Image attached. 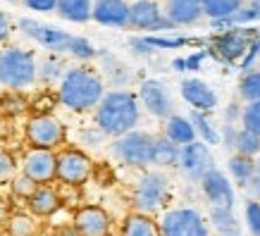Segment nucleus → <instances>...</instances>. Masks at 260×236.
Listing matches in <instances>:
<instances>
[{
	"mask_svg": "<svg viewBox=\"0 0 260 236\" xmlns=\"http://www.w3.org/2000/svg\"><path fill=\"white\" fill-rule=\"evenodd\" d=\"M103 95H105V81H103L101 72L88 64L67 67L57 86V98L72 112L95 110Z\"/></svg>",
	"mask_w": 260,
	"mask_h": 236,
	"instance_id": "f257e3e1",
	"label": "nucleus"
},
{
	"mask_svg": "<svg viewBox=\"0 0 260 236\" xmlns=\"http://www.w3.org/2000/svg\"><path fill=\"white\" fill-rule=\"evenodd\" d=\"M139 119H141L139 98L126 88L105 91L95 108V126L110 139H119V136L134 131Z\"/></svg>",
	"mask_w": 260,
	"mask_h": 236,
	"instance_id": "f03ea898",
	"label": "nucleus"
},
{
	"mask_svg": "<svg viewBox=\"0 0 260 236\" xmlns=\"http://www.w3.org/2000/svg\"><path fill=\"white\" fill-rule=\"evenodd\" d=\"M36 55L26 48L10 46L0 50V86L22 91L36 81Z\"/></svg>",
	"mask_w": 260,
	"mask_h": 236,
	"instance_id": "7ed1b4c3",
	"label": "nucleus"
},
{
	"mask_svg": "<svg viewBox=\"0 0 260 236\" xmlns=\"http://www.w3.org/2000/svg\"><path fill=\"white\" fill-rule=\"evenodd\" d=\"M170 198V177L160 170H148L143 172L134 184L132 191V205L134 213L155 215L167 203Z\"/></svg>",
	"mask_w": 260,
	"mask_h": 236,
	"instance_id": "20e7f679",
	"label": "nucleus"
},
{
	"mask_svg": "<svg viewBox=\"0 0 260 236\" xmlns=\"http://www.w3.org/2000/svg\"><path fill=\"white\" fill-rule=\"evenodd\" d=\"M153 146H155V136L141 131V129H134V131L115 139L110 143V153L122 165L146 170L153 165Z\"/></svg>",
	"mask_w": 260,
	"mask_h": 236,
	"instance_id": "39448f33",
	"label": "nucleus"
},
{
	"mask_svg": "<svg viewBox=\"0 0 260 236\" xmlns=\"http://www.w3.org/2000/svg\"><path fill=\"white\" fill-rule=\"evenodd\" d=\"M24 136L29 148H41V150H55L67 141V126L60 117L50 115V112H39L29 117L26 126H24Z\"/></svg>",
	"mask_w": 260,
	"mask_h": 236,
	"instance_id": "423d86ee",
	"label": "nucleus"
},
{
	"mask_svg": "<svg viewBox=\"0 0 260 236\" xmlns=\"http://www.w3.org/2000/svg\"><path fill=\"white\" fill-rule=\"evenodd\" d=\"M93 174V160L81 148H62L57 150L55 181L64 186H81Z\"/></svg>",
	"mask_w": 260,
	"mask_h": 236,
	"instance_id": "0eeeda50",
	"label": "nucleus"
},
{
	"mask_svg": "<svg viewBox=\"0 0 260 236\" xmlns=\"http://www.w3.org/2000/svg\"><path fill=\"white\" fill-rule=\"evenodd\" d=\"M160 236H210V227L193 208H172L160 220Z\"/></svg>",
	"mask_w": 260,
	"mask_h": 236,
	"instance_id": "6e6552de",
	"label": "nucleus"
},
{
	"mask_svg": "<svg viewBox=\"0 0 260 236\" xmlns=\"http://www.w3.org/2000/svg\"><path fill=\"white\" fill-rule=\"evenodd\" d=\"M260 36L258 29L251 26H237V29H227L213 36V53L224 62H239L241 57L248 53L251 43Z\"/></svg>",
	"mask_w": 260,
	"mask_h": 236,
	"instance_id": "1a4fd4ad",
	"label": "nucleus"
},
{
	"mask_svg": "<svg viewBox=\"0 0 260 236\" xmlns=\"http://www.w3.org/2000/svg\"><path fill=\"white\" fill-rule=\"evenodd\" d=\"M179 172L184 174V179L191 184H201L205 174L215 170V157L210 153V146H205L203 141H193L189 146H181L179 150Z\"/></svg>",
	"mask_w": 260,
	"mask_h": 236,
	"instance_id": "9d476101",
	"label": "nucleus"
},
{
	"mask_svg": "<svg viewBox=\"0 0 260 236\" xmlns=\"http://www.w3.org/2000/svg\"><path fill=\"white\" fill-rule=\"evenodd\" d=\"M17 26L22 29L24 36H29L31 41H36L39 46H43L46 50H50L53 55H60V53H67L72 43V33L57 29L53 24H43L39 19H29V17H22Z\"/></svg>",
	"mask_w": 260,
	"mask_h": 236,
	"instance_id": "9b49d317",
	"label": "nucleus"
},
{
	"mask_svg": "<svg viewBox=\"0 0 260 236\" xmlns=\"http://www.w3.org/2000/svg\"><path fill=\"white\" fill-rule=\"evenodd\" d=\"M139 105H143V110L153 115L155 119H162L174 115V100L170 88L160 81V79H143L139 86Z\"/></svg>",
	"mask_w": 260,
	"mask_h": 236,
	"instance_id": "f8f14e48",
	"label": "nucleus"
},
{
	"mask_svg": "<svg viewBox=\"0 0 260 236\" xmlns=\"http://www.w3.org/2000/svg\"><path fill=\"white\" fill-rule=\"evenodd\" d=\"M129 29L136 31H172L174 26L162 15L158 0H134L129 3Z\"/></svg>",
	"mask_w": 260,
	"mask_h": 236,
	"instance_id": "ddd939ff",
	"label": "nucleus"
},
{
	"mask_svg": "<svg viewBox=\"0 0 260 236\" xmlns=\"http://www.w3.org/2000/svg\"><path fill=\"white\" fill-rule=\"evenodd\" d=\"M55 165H57L55 150L29 148L22 157V174L26 179H31L36 186H46V184L55 181Z\"/></svg>",
	"mask_w": 260,
	"mask_h": 236,
	"instance_id": "4468645a",
	"label": "nucleus"
},
{
	"mask_svg": "<svg viewBox=\"0 0 260 236\" xmlns=\"http://www.w3.org/2000/svg\"><path fill=\"white\" fill-rule=\"evenodd\" d=\"M72 229L77 236H110L112 220L101 205H84L74 213Z\"/></svg>",
	"mask_w": 260,
	"mask_h": 236,
	"instance_id": "2eb2a0df",
	"label": "nucleus"
},
{
	"mask_svg": "<svg viewBox=\"0 0 260 236\" xmlns=\"http://www.w3.org/2000/svg\"><path fill=\"white\" fill-rule=\"evenodd\" d=\"M201 191H203L205 200L210 203V208H229V210H234V203H237L234 186L227 179V174H222L217 167L210 170L201 179Z\"/></svg>",
	"mask_w": 260,
	"mask_h": 236,
	"instance_id": "dca6fc26",
	"label": "nucleus"
},
{
	"mask_svg": "<svg viewBox=\"0 0 260 236\" xmlns=\"http://www.w3.org/2000/svg\"><path fill=\"white\" fill-rule=\"evenodd\" d=\"M179 93L193 110L205 112V115L213 112L215 108H217V103H220L217 93H215V88L210 86L208 81H203V79H198V77L184 79V81L179 84Z\"/></svg>",
	"mask_w": 260,
	"mask_h": 236,
	"instance_id": "f3484780",
	"label": "nucleus"
},
{
	"mask_svg": "<svg viewBox=\"0 0 260 236\" xmlns=\"http://www.w3.org/2000/svg\"><path fill=\"white\" fill-rule=\"evenodd\" d=\"M91 19L101 26L129 29V3L126 0H93Z\"/></svg>",
	"mask_w": 260,
	"mask_h": 236,
	"instance_id": "a211bd4d",
	"label": "nucleus"
},
{
	"mask_svg": "<svg viewBox=\"0 0 260 236\" xmlns=\"http://www.w3.org/2000/svg\"><path fill=\"white\" fill-rule=\"evenodd\" d=\"M162 15L172 26H196L203 19L201 0H165Z\"/></svg>",
	"mask_w": 260,
	"mask_h": 236,
	"instance_id": "6ab92c4d",
	"label": "nucleus"
},
{
	"mask_svg": "<svg viewBox=\"0 0 260 236\" xmlns=\"http://www.w3.org/2000/svg\"><path fill=\"white\" fill-rule=\"evenodd\" d=\"M26 208H29V215L39 217V220L41 217H53L62 208V198H60V193L50 184L36 186V191L26 198Z\"/></svg>",
	"mask_w": 260,
	"mask_h": 236,
	"instance_id": "aec40b11",
	"label": "nucleus"
},
{
	"mask_svg": "<svg viewBox=\"0 0 260 236\" xmlns=\"http://www.w3.org/2000/svg\"><path fill=\"white\" fill-rule=\"evenodd\" d=\"M122 236H160V222L153 215L132 210L122 222Z\"/></svg>",
	"mask_w": 260,
	"mask_h": 236,
	"instance_id": "412c9836",
	"label": "nucleus"
},
{
	"mask_svg": "<svg viewBox=\"0 0 260 236\" xmlns=\"http://www.w3.org/2000/svg\"><path fill=\"white\" fill-rule=\"evenodd\" d=\"M95 57H101L103 60V72L101 77L105 84H110V86H126L129 81H132V72H129V67H126L122 60H117V57L112 55V53H98Z\"/></svg>",
	"mask_w": 260,
	"mask_h": 236,
	"instance_id": "4be33fe9",
	"label": "nucleus"
},
{
	"mask_svg": "<svg viewBox=\"0 0 260 236\" xmlns=\"http://www.w3.org/2000/svg\"><path fill=\"white\" fill-rule=\"evenodd\" d=\"M91 12H93V0H57L55 8V15L72 24L91 22Z\"/></svg>",
	"mask_w": 260,
	"mask_h": 236,
	"instance_id": "5701e85b",
	"label": "nucleus"
},
{
	"mask_svg": "<svg viewBox=\"0 0 260 236\" xmlns=\"http://www.w3.org/2000/svg\"><path fill=\"white\" fill-rule=\"evenodd\" d=\"M165 139L174 143V146H189V143L196 141V131H193V124L189 122V117L184 115H177L174 112L172 117L165 119Z\"/></svg>",
	"mask_w": 260,
	"mask_h": 236,
	"instance_id": "b1692460",
	"label": "nucleus"
},
{
	"mask_svg": "<svg viewBox=\"0 0 260 236\" xmlns=\"http://www.w3.org/2000/svg\"><path fill=\"white\" fill-rule=\"evenodd\" d=\"M227 170L239 186H246V181L251 179L253 174H255V170H258V162H255V157H246V155H239V153H232L227 160Z\"/></svg>",
	"mask_w": 260,
	"mask_h": 236,
	"instance_id": "393cba45",
	"label": "nucleus"
},
{
	"mask_svg": "<svg viewBox=\"0 0 260 236\" xmlns=\"http://www.w3.org/2000/svg\"><path fill=\"white\" fill-rule=\"evenodd\" d=\"M189 122L193 124V131H196V139L203 141L205 146H220V131L215 129V124L210 122V117L205 112H191Z\"/></svg>",
	"mask_w": 260,
	"mask_h": 236,
	"instance_id": "a878e982",
	"label": "nucleus"
},
{
	"mask_svg": "<svg viewBox=\"0 0 260 236\" xmlns=\"http://www.w3.org/2000/svg\"><path fill=\"white\" fill-rule=\"evenodd\" d=\"M179 146H174L165 136H155L153 146V165L155 167H177L179 162Z\"/></svg>",
	"mask_w": 260,
	"mask_h": 236,
	"instance_id": "bb28decb",
	"label": "nucleus"
},
{
	"mask_svg": "<svg viewBox=\"0 0 260 236\" xmlns=\"http://www.w3.org/2000/svg\"><path fill=\"white\" fill-rule=\"evenodd\" d=\"M201 5H203V17L215 22V19L232 17L234 12H239V10L244 8L246 3L244 0H201Z\"/></svg>",
	"mask_w": 260,
	"mask_h": 236,
	"instance_id": "cd10ccee",
	"label": "nucleus"
},
{
	"mask_svg": "<svg viewBox=\"0 0 260 236\" xmlns=\"http://www.w3.org/2000/svg\"><path fill=\"white\" fill-rule=\"evenodd\" d=\"M5 231L10 236H39V222L29 213H10Z\"/></svg>",
	"mask_w": 260,
	"mask_h": 236,
	"instance_id": "c85d7f7f",
	"label": "nucleus"
},
{
	"mask_svg": "<svg viewBox=\"0 0 260 236\" xmlns=\"http://www.w3.org/2000/svg\"><path fill=\"white\" fill-rule=\"evenodd\" d=\"M64 72H67V64L57 55H48L36 64V79H41L43 84H55V81L60 84Z\"/></svg>",
	"mask_w": 260,
	"mask_h": 236,
	"instance_id": "c756f323",
	"label": "nucleus"
},
{
	"mask_svg": "<svg viewBox=\"0 0 260 236\" xmlns=\"http://www.w3.org/2000/svg\"><path fill=\"white\" fill-rule=\"evenodd\" d=\"M210 224L217 234H239V220L229 208H210Z\"/></svg>",
	"mask_w": 260,
	"mask_h": 236,
	"instance_id": "7c9ffc66",
	"label": "nucleus"
},
{
	"mask_svg": "<svg viewBox=\"0 0 260 236\" xmlns=\"http://www.w3.org/2000/svg\"><path fill=\"white\" fill-rule=\"evenodd\" d=\"M239 98L244 103H258L260 100V70H248L239 79Z\"/></svg>",
	"mask_w": 260,
	"mask_h": 236,
	"instance_id": "2f4dec72",
	"label": "nucleus"
},
{
	"mask_svg": "<svg viewBox=\"0 0 260 236\" xmlns=\"http://www.w3.org/2000/svg\"><path fill=\"white\" fill-rule=\"evenodd\" d=\"M234 153L246 155V157H258L260 155V136H255L253 131H246V129H239Z\"/></svg>",
	"mask_w": 260,
	"mask_h": 236,
	"instance_id": "473e14b6",
	"label": "nucleus"
},
{
	"mask_svg": "<svg viewBox=\"0 0 260 236\" xmlns=\"http://www.w3.org/2000/svg\"><path fill=\"white\" fill-rule=\"evenodd\" d=\"M67 55L77 57L79 62H88V60H93V57L98 55V48H95L88 39H84V36H72V43H70Z\"/></svg>",
	"mask_w": 260,
	"mask_h": 236,
	"instance_id": "72a5a7b5",
	"label": "nucleus"
},
{
	"mask_svg": "<svg viewBox=\"0 0 260 236\" xmlns=\"http://www.w3.org/2000/svg\"><path fill=\"white\" fill-rule=\"evenodd\" d=\"M241 129L253 131L260 136V100L258 103H246L244 112H241Z\"/></svg>",
	"mask_w": 260,
	"mask_h": 236,
	"instance_id": "f704fd0d",
	"label": "nucleus"
},
{
	"mask_svg": "<svg viewBox=\"0 0 260 236\" xmlns=\"http://www.w3.org/2000/svg\"><path fill=\"white\" fill-rule=\"evenodd\" d=\"M17 177V160L12 153L0 148V184H10Z\"/></svg>",
	"mask_w": 260,
	"mask_h": 236,
	"instance_id": "c9c22d12",
	"label": "nucleus"
},
{
	"mask_svg": "<svg viewBox=\"0 0 260 236\" xmlns=\"http://www.w3.org/2000/svg\"><path fill=\"white\" fill-rule=\"evenodd\" d=\"M246 224L253 236H260V200H246Z\"/></svg>",
	"mask_w": 260,
	"mask_h": 236,
	"instance_id": "e433bc0d",
	"label": "nucleus"
},
{
	"mask_svg": "<svg viewBox=\"0 0 260 236\" xmlns=\"http://www.w3.org/2000/svg\"><path fill=\"white\" fill-rule=\"evenodd\" d=\"M10 184H12V193H15V196H19V198H24V200H26V198L36 191V184H34L31 179H26L24 174H17Z\"/></svg>",
	"mask_w": 260,
	"mask_h": 236,
	"instance_id": "4c0bfd02",
	"label": "nucleus"
},
{
	"mask_svg": "<svg viewBox=\"0 0 260 236\" xmlns=\"http://www.w3.org/2000/svg\"><path fill=\"white\" fill-rule=\"evenodd\" d=\"M237 134H239V126L234 124H222L220 126V143L222 148L234 153V146H237Z\"/></svg>",
	"mask_w": 260,
	"mask_h": 236,
	"instance_id": "58836bf2",
	"label": "nucleus"
},
{
	"mask_svg": "<svg viewBox=\"0 0 260 236\" xmlns=\"http://www.w3.org/2000/svg\"><path fill=\"white\" fill-rule=\"evenodd\" d=\"M79 141L84 143V146H88V148H101L103 141H105V134H103L98 126H95V129H84L79 134Z\"/></svg>",
	"mask_w": 260,
	"mask_h": 236,
	"instance_id": "ea45409f",
	"label": "nucleus"
},
{
	"mask_svg": "<svg viewBox=\"0 0 260 236\" xmlns=\"http://www.w3.org/2000/svg\"><path fill=\"white\" fill-rule=\"evenodd\" d=\"M241 112H244V105H239V100L234 98L232 103H227V108L222 112V119H224V124H241Z\"/></svg>",
	"mask_w": 260,
	"mask_h": 236,
	"instance_id": "a19ab883",
	"label": "nucleus"
},
{
	"mask_svg": "<svg viewBox=\"0 0 260 236\" xmlns=\"http://www.w3.org/2000/svg\"><path fill=\"white\" fill-rule=\"evenodd\" d=\"M146 43H148L153 50L155 48H179L186 43V39H160V36H146Z\"/></svg>",
	"mask_w": 260,
	"mask_h": 236,
	"instance_id": "79ce46f5",
	"label": "nucleus"
},
{
	"mask_svg": "<svg viewBox=\"0 0 260 236\" xmlns=\"http://www.w3.org/2000/svg\"><path fill=\"white\" fill-rule=\"evenodd\" d=\"M24 5L34 12H41V15H46V12H55L57 8V0H24Z\"/></svg>",
	"mask_w": 260,
	"mask_h": 236,
	"instance_id": "37998d69",
	"label": "nucleus"
},
{
	"mask_svg": "<svg viewBox=\"0 0 260 236\" xmlns=\"http://www.w3.org/2000/svg\"><path fill=\"white\" fill-rule=\"evenodd\" d=\"M246 193H248V200H260V167L255 170L251 179L246 181Z\"/></svg>",
	"mask_w": 260,
	"mask_h": 236,
	"instance_id": "c03bdc74",
	"label": "nucleus"
},
{
	"mask_svg": "<svg viewBox=\"0 0 260 236\" xmlns=\"http://www.w3.org/2000/svg\"><path fill=\"white\" fill-rule=\"evenodd\" d=\"M129 46H132V50H134L136 55H153V53H155V50H153V48L148 46V43H146V39H132L129 41Z\"/></svg>",
	"mask_w": 260,
	"mask_h": 236,
	"instance_id": "a18cd8bd",
	"label": "nucleus"
},
{
	"mask_svg": "<svg viewBox=\"0 0 260 236\" xmlns=\"http://www.w3.org/2000/svg\"><path fill=\"white\" fill-rule=\"evenodd\" d=\"M10 31H12V22H10V17L0 10V46L10 39Z\"/></svg>",
	"mask_w": 260,
	"mask_h": 236,
	"instance_id": "49530a36",
	"label": "nucleus"
},
{
	"mask_svg": "<svg viewBox=\"0 0 260 236\" xmlns=\"http://www.w3.org/2000/svg\"><path fill=\"white\" fill-rule=\"evenodd\" d=\"M8 217H10V205H8V200H5V198L0 196V229H5Z\"/></svg>",
	"mask_w": 260,
	"mask_h": 236,
	"instance_id": "de8ad7c7",
	"label": "nucleus"
},
{
	"mask_svg": "<svg viewBox=\"0 0 260 236\" xmlns=\"http://www.w3.org/2000/svg\"><path fill=\"white\" fill-rule=\"evenodd\" d=\"M201 60H203V53L201 55H193L186 60V70H198V64H201Z\"/></svg>",
	"mask_w": 260,
	"mask_h": 236,
	"instance_id": "09e8293b",
	"label": "nucleus"
},
{
	"mask_svg": "<svg viewBox=\"0 0 260 236\" xmlns=\"http://www.w3.org/2000/svg\"><path fill=\"white\" fill-rule=\"evenodd\" d=\"M248 8H251L255 22H260V0H248Z\"/></svg>",
	"mask_w": 260,
	"mask_h": 236,
	"instance_id": "8fccbe9b",
	"label": "nucleus"
},
{
	"mask_svg": "<svg viewBox=\"0 0 260 236\" xmlns=\"http://www.w3.org/2000/svg\"><path fill=\"white\" fill-rule=\"evenodd\" d=\"M174 70H186V60H174Z\"/></svg>",
	"mask_w": 260,
	"mask_h": 236,
	"instance_id": "3c124183",
	"label": "nucleus"
},
{
	"mask_svg": "<svg viewBox=\"0 0 260 236\" xmlns=\"http://www.w3.org/2000/svg\"><path fill=\"white\" fill-rule=\"evenodd\" d=\"M39 236H57V234H53V231H39Z\"/></svg>",
	"mask_w": 260,
	"mask_h": 236,
	"instance_id": "603ef678",
	"label": "nucleus"
},
{
	"mask_svg": "<svg viewBox=\"0 0 260 236\" xmlns=\"http://www.w3.org/2000/svg\"><path fill=\"white\" fill-rule=\"evenodd\" d=\"M0 236H10L8 231H5V229H0Z\"/></svg>",
	"mask_w": 260,
	"mask_h": 236,
	"instance_id": "864d4df0",
	"label": "nucleus"
},
{
	"mask_svg": "<svg viewBox=\"0 0 260 236\" xmlns=\"http://www.w3.org/2000/svg\"><path fill=\"white\" fill-rule=\"evenodd\" d=\"M220 236H241V234H220Z\"/></svg>",
	"mask_w": 260,
	"mask_h": 236,
	"instance_id": "5fc2aeb1",
	"label": "nucleus"
},
{
	"mask_svg": "<svg viewBox=\"0 0 260 236\" xmlns=\"http://www.w3.org/2000/svg\"><path fill=\"white\" fill-rule=\"evenodd\" d=\"M258 70H260V55H258Z\"/></svg>",
	"mask_w": 260,
	"mask_h": 236,
	"instance_id": "6e6d98bb",
	"label": "nucleus"
},
{
	"mask_svg": "<svg viewBox=\"0 0 260 236\" xmlns=\"http://www.w3.org/2000/svg\"><path fill=\"white\" fill-rule=\"evenodd\" d=\"M258 157H260V155H258ZM258 167H260V160H258Z\"/></svg>",
	"mask_w": 260,
	"mask_h": 236,
	"instance_id": "4d7b16f0",
	"label": "nucleus"
}]
</instances>
